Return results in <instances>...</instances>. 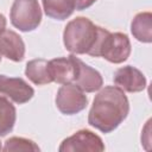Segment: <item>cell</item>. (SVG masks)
Segmentation results:
<instances>
[{
    "mask_svg": "<svg viewBox=\"0 0 152 152\" xmlns=\"http://www.w3.org/2000/svg\"><path fill=\"white\" fill-rule=\"evenodd\" d=\"M131 42L126 33L109 32L107 28L102 34L96 50V57H102L106 61L120 64L124 63L131 55Z\"/></svg>",
    "mask_w": 152,
    "mask_h": 152,
    "instance_id": "obj_3",
    "label": "cell"
},
{
    "mask_svg": "<svg viewBox=\"0 0 152 152\" xmlns=\"http://www.w3.org/2000/svg\"><path fill=\"white\" fill-rule=\"evenodd\" d=\"M0 53L13 62H21L25 56L23 38L12 30H5L0 36Z\"/></svg>",
    "mask_w": 152,
    "mask_h": 152,
    "instance_id": "obj_10",
    "label": "cell"
},
{
    "mask_svg": "<svg viewBox=\"0 0 152 152\" xmlns=\"http://www.w3.org/2000/svg\"><path fill=\"white\" fill-rule=\"evenodd\" d=\"M113 81L116 87L127 93H139L146 88V77L132 65L119 68L114 74Z\"/></svg>",
    "mask_w": 152,
    "mask_h": 152,
    "instance_id": "obj_9",
    "label": "cell"
},
{
    "mask_svg": "<svg viewBox=\"0 0 152 152\" xmlns=\"http://www.w3.org/2000/svg\"><path fill=\"white\" fill-rule=\"evenodd\" d=\"M6 24H7V21H6L5 15L0 13V36H1V34L4 33V31L6 30Z\"/></svg>",
    "mask_w": 152,
    "mask_h": 152,
    "instance_id": "obj_18",
    "label": "cell"
},
{
    "mask_svg": "<svg viewBox=\"0 0 152 152\" xmlns=\"http://www.w3.org/2000/svg\"><path fill=\"white\" fill-rule=\"evenodd\" d=\"M1 150H2V146H1V144H0V151H1Z\"/></svg>",
    "mask_w": 152,
    "mask_h": 152,
    "instance_id": "obj_19",
    "label": "cell"
},
{
    "mask_svg": "<svg viewBox=\"0 0 152 152\" xmlns=\"http://www.w3.org/2000/svg\"><path fill=\"white\" fill-rule=\"evenodd\" d=\"M4 151H39V146L26 138L21 137H12L5 141L2 147Z\"/></svg>",
    "mask_w": 152,
    "mask_h": 152,
    "instance_id": "obj_16",
    "label": "cell"
},
{
    "mask_svg": "<svg viewBox=\"0 0 152 152\" xmlns=\"http://www.w3.org/2000/svg\"><path fill=\"white\" fill-rule=\"evenodd\" d=\"M97 0H74L75 2V10L77 11H83L88 7H90L93 4H95Z\"/></svg>",
    "mask_w": 152,
    "mask_h": 152,
    "instance_id": "obj_17",
    "label": "cell"
},
{
    "mask_svg": "<svg viewBox=\"0 0 152 152\" xmlns=\"http://www.w3.org/2000/svg\"><path fill=\"white\" fill-rule=\"evenodd\" d=\"M128 113L129 102L125 91L116 86H107L94 97L88 124L102 133H110L120 126Z\"/></svg>",
    "mask_w": 152,
    "mask_h": 152,
    "instance_id": "obj_1",
    "label": "cell"
},
{
    "mask_svg": "<svg viewBox=\"0 0 152 152\" xmlns=\"http://www.w3.org/2000/svg\"><path fill=\"white\" fill-rule=\"evenodd\" d=\"M0 95L11 102L23 104L33 97L34 90L25 80L20 77L0 75Z\"/></svg>",
    "mask_w": 152,
    "mask_h": 152,
    "instance_id": "obj_7",
    "label": "cell"
},
{
    "mask_svg": "<svg viewBox=\"0 0 152 152\" xmlns=\"http://www.w3.org/2000/svg\"><path fill=\"white\" fill-rule=\"evenodd\" d=\"M72 58L75 63V77L72 83H75L84 93H94L100 90L103 86V78L101 74L96 69L86 64L75 55H72Z\"/></svg>",
    "mask_w": 152,
    "mask_h": 152,
    "instance_id": "obj_8",
    "label": "cell"
},
{
    "mask_svg": "<svg viewBox=\"0 0 152 152\" xmlns=\"http://www.w3.org/2000/svg\"><path fill=\"white\" fill-rule=\"evenodd\" d=\"M25 75L32 83L37 86H44L52 82L49 70V61L44 58H36L27 62Z\"/></svg>",
    "mask_w": 152,
    "mask_h": 152,
    "instance_id": "obj_12",
    "label": "cell"
},
{
    "mask_svg": "<svg viewBox=\"0 0 152 152\" xmlns=\"http://www.w3.org/2000/svg\"><path fill=\"white\" fill-rule=\"evenodd\" d=\"M106 28L95 25L86 17L70 20L63 31L65 49L74 55H90L95 57L97 45Z\"/></svg>",
    "mask_w": 152,
    "mask_h": 152,
    "instance_id": "obj_2",
    "label": "cell"
},
{
    "mask_svg": "<svg viewBox=\"0 0 152 152\" xmlns=\"http://www.w3.org/2000/svg\"><path fill=\"white\" fill-rule=\"evenodd\" d=\"M10 19L12 25L21 32L36 30L42 21V10L38 0H14Z\"/></svg>",
    "mask_w": 152,
    "mask_h": 152,
    "instance_id": "obj_4",
    "label": "cell"
},
{
    "mask_svg": "<svg viewBox=\"0 0 152 152\" xmlns=\"http://www.w3.org/2000/svg\"><path fill=\"white\" fill-rule=\"evenodd\" d=\"M49 70L52 82L58 84L72 83L75 77V63L72 55L68 57H57L49 61Z\"/></svg>",
    "mask_w": 152,
    "mask_h": 152,
    "instance_id": "obj_11",
    "label": "cell"
},
{
    "mask_svg": "<svg viewBox=\"0 0 152 152\" xmlns=\"http://www.w3.org/2000/svg\"><path fill=\"white\" fill-rule=\"evenodd\" d=\"M61 152L74 151H89L102 152L104 151V144L102 139L89 129H80L72 135L64 139L58 148Z\"/></svg>",
    "mask_w": 152,
    "mask_h": 152,
    "instance_id": "obj_6",
    "label": "cell"
},
{
    "mask_svg": "<svg viewBox=\"0 0 152 152\" xmlns=\"http://www.w3.org/2000/svg\"><path fill=\"white\" fill-rule=\"evenodd\" d=\"M17 120V110L10 100L0 95V137L12 132Z\"/></svg>",
    "mask_w": 152,
    "mask_h": 152,
    "instance_id": "obj_15",
    "label": "cell"
},
{
    "mask_svg": "<svg viewBox=\"0 0 152 152\" xmlns=\"http://www.w3.org/2000/svg\"><path fill=\"white\" fill-rule=\"evenodd\" d=\"M0 62H1V53H0Z\"/></svg>",
    "mask_w": 152,
    "mask_h": 152,
    "instance_id": "obj_20",
    "label": "cell"
},
{
    "mask_svg": "<svg viewBox=\"0 0 152 152\" xmlns=\"http://www.w3.org/2000/svg\"><path fill=\"white\" fill-rule=\"evenodd\" d=\"M45 14L56 20L69 18L75 11L74 0H42Z\"/></svg>",
    "mask_w": 152,
    "mask_h": 152,
    "instance_id": "obj_14",
    "label": "cell"
},
{
    "mask_svg": "<svg viewBox=\"0 0 152 152\" xmlns=\"http://www.w3.org/2000/svg\"><path fill=\"white\" fill-rule=\"evenodd\" d=\"M131 32L133 37L141 43L152 42V14L151 12L138 13L131 23Z\"/></svg>",
    "mask_w": 152,
    "mask_h": 152,
    "instance_id": "obj_13",
    "label": "cell"
},
{
    "mask_svg": "<svg viewBox=\"0 0 152 152\" xmlns=\"http://www.w3.org/2000/svg\"><path fill=\"white\" fill-rule=\"evenodd\" d=\"M56 107L64 115H74L83 110L88 104V97L75 83H65L56 94Z\"/></svg>",
    "mask_w": 152,
    "mask_h": 152,
    "instance_id": "obj_5",
    "label": "cell"
}]
</instances>
